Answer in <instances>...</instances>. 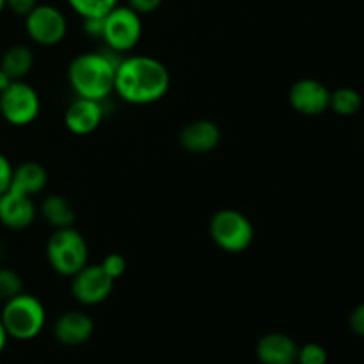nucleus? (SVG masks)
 <instances>
[{
    "label": "nucleus",
    "mask_w": 364,
    "mask_h": 364,
    "mask_svg": "<svg viewBox=\"0 0 364 364\" xmlns=\"http://www.w3.org/2000/svg\"><path fill=\"white\" fill-rule=\"evenodd\" d=\"M39 213H41L43 219H45L53 230H59V228H71L75 224V219H77L73 205L60 194H53L43 199Z\"/></svg>",
    "instance_id": "obj_17"
},
{
    "label": "nucleus",
    "mask_w": 364,
    "mask_h": 364,
    "mask_svg": "<svg viewBox=\"0 0 364 364\" xmlns=\"http://www.w3.org/2000/svg\"><path fill=\"white\" fill-rule=\"evenodd\" d=\"M84 31L91 38H102L103 18H84Z\"/></svg>",
    "instance_id": "obj_28"
},
{
    "label": "nucleus",
    "mask_w": 364,
    "mask_h": 364,
    "mask_svg": "<svg viewBox=\"0 0 364 364\" xmlns=\"http://www.w3.org/2000/svg\"><path fill=\"white\" fill-rule=\"evenodd\" d=\"M103 117H105V109H103V102H96V100L80 98L78 96L75 102L66 109L64 114V124L68 130L75 135H89L102 124Z\"/></svg>",
    "instance_id": "obj_12"
},
{
    "label": "nucleus",
    "mask_w": 364,
    "mask_h": 364,
    "mask_svg": "<svg viewBox=\"0 0 364 364\" xmlns=\"http://www.w3.org/2000/svg\"><path fill=\"white\" fill-rule=\"evenodd\" d=\"M123 53L110 48L100 52H85L75 57L68 68V80L80 98L103 102L114 91L116 66L123 59Z\"/></svg>",
    "instance_id": "obj_2"
},
{
    "label": "nucleus",
    "mask_w": 364,
    "mask_h": 364,
    "mask_svg": "<svg viewBox=\"0 0 364 364\" xmlns=\"http://www.w3.org/2000/svg\"><path fill=\"white\" fill-rule=\"evenodd\" d=\"M210 237L223 251L242 252L252 244L255 228L238 210H219L210 220Z\"/></svg>",
    "instance_id": "obj_5"
},
{
    "label": "nucleus",
    "mask_w": 364,
    "mask_h": 364,
    "mask_svg": "<svg viewBox=\"0 0 364 364\" xmlns=\"http://www.w3.org/2000/svg\"><path fill=\"white\" fill-rule=\"evenodd\" d=\"M128 6L139 14H149L162 6V0H128Z\"/></svg>",
    "instance_id": "obj_27"
},
{
    "label": "nucleus",
    "mask_w": 364,
    "mask_h": 364,
    "mask_svg": "<svg viewBox=\"0 0 364 364\" xmlns=\"http://www.w3.org/2000/svg\"><path fill=\"white\" fill-rule=\"evenodd\" d=\"M142 36L141 14L130 6H116L103 16V34L107 48L127 53L139 45Z\"/></svg>",
    "instance_id": "obj_6"
},
{
    "label": "nucleus",
    "mask_w": 364,
    "mask_h": 364,
    "mask_svg": "<svg viewBox=\"0 0 364 364\" xmlns=\"http://www.w3.org/2000/svg\"><path fill=\"white\" fill-rule=\"evenodd\" d=\"M327 350L318 343H306L299 347L297 364H327Z\"/></svg>",
    "instance_id": "obj_22"
},
{
    "label": "nucleus",
    "mask_w": 364,
    "mask_h": 364,
    "mask_svg": "<svg viewBox=\"0 0 364 364\" xmlns=\"http://www.w3.org/2000/svg\"><path fill=\"white\" fill-rule=\"evenodd\" d=\"M0 68L13 80H23L34 68V53L25 45H13L0 57Z\"/></svg>",
    "instance_id": "obj_18"
},
{
    "label": "nucleus",
    "mask_w": 364,
    "mask_h": 364,
    "mask_svg": "<svg viewBox=\"0 0 364 364\" xmlns=\"http://www.w3.org/2000/svg\"><path fill=\"white\" fill-rule=\"evenodd\" d=\"M23 291V281L20 274L11 269H0V301H9Z\"/></svg>",
    "instance_id": "obj_21"
},
{
    "label": "nucleus",
    "mask_w": 364,
    "mask_h": 364,
    "mask_svg": "<svg viewBox=\"0 0 364 364\" xmlns=\"http://www.w3.org/2000/svg\"><path fill=\"white\" fill-rule=\"evenodd\" d=\"M38 6V0H6V7L11 13L18 16H27L34 7Z\"/></svg>",
    "instance_id": "obj_24"
},
{
    "label": "nucleus",
    "mask_w": 364,
    "mask_h": 364,
    "mask_svg": "<svg viewBox=\"0 0 364 364\" xmlns=\"http://www.w3.org/2000/svg\"><path fill=\"white\" fill-rule=\"evenodd\" d=\"M363 98L359 91L352 87H340L331 92L329 109H333L338 116H354L361 110Z\"/></svg>",
    "instance_id": "obj_19"
},
{
    "label": "nucleus",
    "mask_w": 364,
    "mask_h": 364,
    "mask_svg": "<svg viewBox=\"0 0 364 364\" xmlns=\"http://www.w3.org/2000/svg\"><path fill=\"white\" fill-rule=\"evenodd\" d=\"M25 31L28 38L41 46L59 45L68 32V20L64 13L50 4H38L25 16Z\"/></svg>",
    "instance_id": "obj_8"
},
{
    "label": "nucleus",
    "mask_w": 364,
    "mask_h": 364,
    "mask_svg": "<svg viewBox=\"0 0 364 364\" xmlns=\"http://www.w3.org/2000/svg\"><path fill=\"white\" fill-rule=\"evenodd\" d=\"M100 265H102V269L105 270V272L109 274V276L112 277L114 281H116L117 277H121L124 272H127V258H124L123 255H119V252H112V255H107L105 258H103V262L100 263Z\"/></svg>",
    "instance_id": "obj_23"
},
{
    "label": "nucleus",
    "mask_w": 364,
    "mask_h": 364,
    "mask_svg": "<svg viewBox=\"0 0 364 364\" xmlns=\"http://www.w3.org/2000/svg\"><path fill=\"white\" fill-rule=\"evenodd\" d=\"M114 279L102 265H85L71 277V294L84 306L102 304L112 294Z\"/></svg>",
    "instance_id": "obj_9"
},
{
    "label": "nucleus",
    "mask_w": 364,
    "mask_h": 364,
    "mask_svg": "<svg viewBox=\"0 0 364 364\" xmlns=\"http://www.w3.org/2000/svg\"><path fill=\"white\" fill-rule=\"evenodd\" d=\"M171 73L166 64L149 55L123 57L116 66L114 92L132 105H149L167 95Z\"/></svg>",
    "instance_id": "obj_1"
},
{
    "label": "nucleus",
    "mask_w": 364,
    "mask_h": 364,
    "mask_svg": "<svg viewBox=\"0 0 364 364\" xmlns=\"http://www.w3.org/2000/svg\"><path fill=\"white\" fill-rule=\"evenodd\" d=\"M7 340H9V336H7L6 329H4L2 322H0V354H2V352H4V348H6V345H7Z\"/></svg>",
    "instance_id": "obj_30"
},
{
    "label": "nucleus",
    "mask_w": 364,
    "mask_h": 364,
    "mask_svg": "<svg viewBox=\"0 0 364 364\" xmlns=\"http://www.w3.org/2000/svg\"><path fill=\"white\" fill-rule=\"evenodd\" d=\"M299 345L283 333H269L259 338L256 358L262 364H297Z\"/></svg>",
    "instance_id": "obj_14"
},
{
    "label": "nucleus",
    "mask_w": 364,
    "mask_h": 364,
    "mask_svg": "<svg viewBox=\"0 0 364 364\" xmlns=\"http://www.w3.org/2000/svg\"><path fill=\"white\" fill-rule=\"evenodd\" d=\"M288 102L302 116H320L329 109L331 91L316 78H301L290 87Z\"/></svg>",
    "instance_id": "obj_10"
},
{
    "label": "nucleus",
    "mask_w": 364,
    "mask_h": 364,
    "mask_svg": "<svg viewBox=\"0 0 364 364\" xmlns=\"http://www.w3.org/2000/svg\"><path fill=\"white\" fill-rule=\"evenodd\" d=\"M11 174H13V166H11L9 159L4 153H0V196L9 188Z\"/></svg>",
    "instance_id": "obj_26"
},
{
    "label": "nucleus",
    "mask_w": 364,
    "mask_h": 364,
    "mask_svg": "<svg viewBox=\"0 0 364 364\" xmlns=\"http://www.w3.org/2000/svg\"><path fill=\"white\" fill-rule=\"evenodd\" d=\"M87 242L73 226L53 230L46 242V259L53 272L64 277H73L87 265Z\"/></svg>",
    "instance_id": "obj_4"
},
{
    "label": "nucleus",
    "mask_w": 364,
    "mask_h": 364,
    "mask_svg": "<svg viewBox=\"0 0 364 364\" xmlns=\"http://www.w3.org/2000/svg\"><path fill=\"white\" fill-rule=\"evenodd\" d=\"M95 333V322L84 311H66L53 323L55 340L64 347L84 345Z\"/></svg>",
    "instance_id": "obj_13"
},
{
    "label": "nucleus",
    "mask_w": 364,
    "mask_h": 364,
    "mask_svg": "<svg viewBox=\"0 0 364 364\" xmlns=\"http://www.w3.org/2000/svg\"><path fill=\"white\" fill-rule=\"evenodd\" d=\"M4 9H6V0H0V14H2Z\"/></svg>",
    "instance_id": "obj_31"
},
{
    "label": "nucleus",
    "mask_w": 364,
    "mask_h": 364,
    "mask_svg": "<svg viewBox=\"0 0 364 364\" xmlns=\"http://www.w3.org/2000/svg\"><path fill=\"white\" fill-rule=\"evenodd\" d=\"M11 82H13V78L9 77V75L6 73V71L0 68V92L4 91V89H7L11 85Z\"/></svg>",
    "instance_id": "obj_29"
},
{
    "label": "nucleus",
    "mask_w": 364,
    "mask_h": 364,
    "mask_svg": "<svg viewBox=\"0 0 364 364\" xmlns=\"http://www.w3.org/2000/svg\"><path fill=\"white\" fill-rule=\"evenodd\" d=\"M41 110L38 91L23 80H13L0 92V116L13 127H27L34 123Z\"/></svg>",
    "instance_id": "obj_7"
},
{
    "label": "nucleus",
    "mask_w": 364,
    "mask_h": 364,
    "mask_svg": "<svg viewBox=\"0 0 364 364\" xmlns=\"http://www.w3.org/2000/svg\"><path fill=\"white\" fill-rule=\"evenodd\" d=\"M46 181H48V174H46V169L41 164L21 162L20 166L13 167L9 188L34 198L36 194H39L46 187Z\"/></svg>",
    "instance_id": "obj_16"
},
{
    "label": "nucleus",
    "mask_w": 364,
    "mask_h": 364,
    "mask_svg": "<svg viewBox=\"0 0 364 364\" xmlns=\"http://www.w3.org/2000/svg\"><path fill=\"white\" fill-rule=\"evenodd\" d=\"M71 9L82 18H103L117 6V0H68Z\"/></svg>",
    "instance_id": "obj_20"
},
{
    "label": "nucleus",
    "mask_w": 364,
    "mask_h": 364,
    "mask_svg": "<svg viewBox=\"0 0 364 364\" xmlns=\"http://www.w3.org/2000/svg\"><path fill=\"white\" fill-rule=\"evenodd\" d=\"M220 141V130L213 121L198 119L185 124L180 132L181 148L191 153H208L217 148Z\"/></svg>",
    "instance_id": "obj_15"
},
{
    "label": "nucleus",
    "mask_w": 364,
    "mask_h": 364,
    "mask_svg": "<svg viewBox=\"0 0 364 364\" xmlns=\"http://www.w3.org/2000/svg\"><path fill=\"white\" fill-rule=\"evenodd\" d=\"M0 322L9 338L16 341H31L45 329L46 309L38 297L21 291L16 297L4 302Z\"/></svg>",
    "instance_id": "obj_3"
},
{
    "label": "nucleus",
    "mask_w": 364,
    "mask_h": 364,
    "mask_svg": "<svg viewBox=\"0 0 364 364\" xmlns=\"http://www.w3.org/2000/svg\"><path fill=\"white\" fill-rule=\"evenodd\" d=\"M38 215V208L31 196L7 188L0 196V224L7 230H27Z\"/></svg>",
    "instance_id": "obj_11"
},
{
    "label": "nucleus",
    "mask_w": 364,
    "mask_h": 364,
    "mask_svg": "<svg viewBox=\"0 0 364 364\" xmlns=\"http://www.w3.org/2000/svg\"><path fill=\"white\" fill-rule=\"evenodd\" d=\"M348 326H350L352 333L364 338V302L352 309L350 318H348Z\"/></svg>",
    "instance_id": "obj_25"
}]
</instances>
